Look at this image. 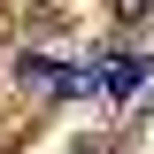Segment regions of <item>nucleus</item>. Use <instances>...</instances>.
<instances>
[{
    "label": "nucleus",
    "instance_id": "2",
    "mask_svg": "<svg viewBox=\"0 0 154 154\" xmlns=\"http://www.w3.org/2000/svg\"><path fill=\"white\" fill-rule=\"evenodd\" d=\"M139 77H154L139 54H108V62H93V85H100V93H116V100H123V93H139Z\"/></svg>",
    "mask_w": 154,
    "mask_h": 154
},
{
    "label": "nucleus",
    "instance_id": "1",
    "mask_svg": "<svg viewBox=\"0 0 154 154\" xmlns=\"http://www.w3.org/2000/svg\"><path fill=\"white\" fill-rule=\"evenodd\" d=\"M16 77L31 93H93V69H69V62H46V54H23Z\"/></svg>",
    "mask_w": 154,
    "mask_h": 154
},
{
    "label": "nucleus",
    "instance_id": "3",
    "mask_svg": "<svg viewBox=\"0 0 154 154\" xmlns=\"http://www.w3.org/2000/svg\"><path fill=\"white\" fill-rule=\"evenodd\" d=\"M146 8H154V0H116V16H131V23L146 16Z\"/></svg>",
    "mask_w": 154,
    "mask_h": 154
}]
</instances>
